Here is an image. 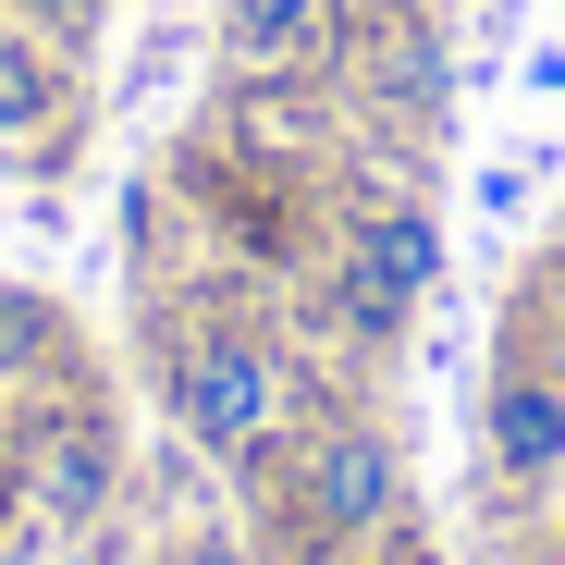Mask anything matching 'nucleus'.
Wrapping results in <instances>:
<instances>
[{
    "mask_svg": "<svg viewBox=\"0 0 565 565\" xmlns=\"http://www.w3.org/2000/svg\"><path fill=\"white\" fill-rule=\"evenodd\" d=\"M222 38H234L246 62H296V50L320 38V0H222Z\"/></svg>",
    "mask_w": 565,
    "mask_h": 565,
    "instance_id": "obj_7",
    "label": "nucleus"
},
{
    "mask_svg": "<svg viewBox=\"0 0 565 565\" xmlns=\"http://www.w3.org/2000/svg\"><path fill=\"white\" fill-rule=\"evenodd\" d=\"M172 418L198 430L210 455H270V430H282V369H270V344H234V332L184 344V356H172Z\"/></svg>",
    "mask_w": 565,
    "mask_h": 565,
    "instance_id": "obj_2",
    "label": "nucleus"
},
{
    "mask_svg": "<svg viewBox=\"0 0 565 565\" xmlns=\"http://www.w3.org/2000/svg\"><path fill=\"white\" fill-rule=\"evenodd\" d=\"M62 124V74H50V50L38 38H0V148H38Z\"/></svg>",
    "mask_w": 565,
    "mask_h": 565,
    "instance_id": "obj_6",
    "label": "nucleus"
},
{
    "mask_svg": "<svg viewBox=\"0 0 565 565\" xmlns=\"http://www.w3.org/2000/svg\"><path fill=\"white\" fill-rule=\"evenodd\" d=\"M172 565H258V553H246V541H184Z\"/></svg>",
    "mask_w": 565,
    "mask_h": 565,
    "instance_id": "obj_9",
    "label": "nucleus"
},
{
    "mask_svg": "<svg viewBox=\"0 0 565 565\" xmlns=\"http://www.w3.org/2000/svg\"><path fill=\"white\" fill-rule=\"evenodd\" d=\"M430 282H443V234H430V210H356L344 270H332L344 332H369V344H382V332H406Z\"/></svg>",
    "mask_w": 565,
    "mask_h": 565,
    "instance_id": "obj_1",
    "label": "nucleus"
},
{
    "mask_svg": "<svg viewBox=\"0 0 565 565\" xmlns=\"http://www.w3.org/2000/svg\"><path fill=\"white\" fill-rule=\"evenodd\" d=\"M541 369H553V394H565V344H553V356H541Z\"/></svg>",
    "mask_w": 565,
    "mask_h": 565,
    "instance_id": "obj_11",
    "label": "nucleus"
},
{
    "mask_svg": "<svg viewBox=\"0 0 565 565\" xmlns=\"http://www.w3.org/2000/svg\"><path fill=\"white\" fill-rule=\"evenodd\" d=\"M38 13H62V25H86V13H99V0H38Z\"/></svg>",
    "mask_w": 565,
    "mask_h": 565,
    "instance_id": "obj_10",
    "label": "nucleus"
},
{
    "mask_svg": "<svg viewBox=\"0 0 565 565\" xmlns=\"http://www.w3.org/2000/svg\"><path fill=\"white\" fill-rule=\"evenodd\" d=\"M50 344H62V320H50L38 296H0V382H13V369H38Z\"/></svg>",
    "mask_w": 565,
    "mask_h": 565,
    "instance_id": "obj_8",
    "label": "nucleus"
},
{
    "mask_svg": "<svg viewBox=\"0 0 565 565\" xmlns=\"http://www.w3.org/2000/svg\"><path fill=\"white\" fill-rule=\"evenodd\" d=\"M541 565H565V529H553V553H541Z\"/></svg>",
    "mask_w": 565,
    "mask_h": 565,
    "instance_id": "obj_12",
    "label": "nucleus"
},
{
    "mask_svg": "<svg viewBox=\"0 0 565 565\" xmlns=\"http://www.w3.org/2000/svg\"><path fill=\"white\" fill-rule=\"evenodd\" d=\"M38 504H50L62 529H86V516H99V504H111V430H86V418H74V430L38 455Z\"/></svg>",
    "mask_w": 565,
    "mask_h": 565,
    "instance_id": "obj_5",
    "label": "nucleus"
},
{
    "mask_svg": "<svg viewBox=\"0 0 565 565\" xmlns=\"http://www.w3.org/2000/svg\"><path fill=\"white\" fill-rule=\"evenodd\" d=\"M394 516V443L382 430H320L308 443V529L320 541H369Z\"/></svg>",
    "mask_w": 565,
    "mask_h": 565,
    "instance_id": "obj_3",
    "label": "nucleus"
},
{
    "mask_svg": "<svg viewBox=\"0 0 565 565\" xmlns=\"http://www.w3.org/2000/svg\"><path fill=\"white\" fill-rule=\"evenodd\" d=\"M492 467L516 492H541L565 467V394H553V369H504V382H492Z\"/></svg>",
    "mask_w": 565,
    "mask_h": 565,
    "instance_id": "obj_4",
    "label": "nucleus"
}]
</instances>
